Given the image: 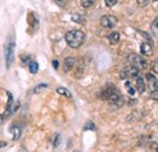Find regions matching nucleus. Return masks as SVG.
<instances>
[{"mask_svg": "<svg viewBox=\"0 0 158 152\" xmlns=\"http://www.w3.org/2000/svg\"><path fill=\"white\" fill-rule=\"evenodd\" d=\"M72 21H74L77 23H84L85 22V19H84V17L81 15H73L72 16Z\"/></svg>", "mask_w": 158, "mask_h": 152, "instance_id": "6ab92c4d", "label": "nucleus"}, {"mask_svg": "<svg viewBox=\"0 0 158 152\" xmlns=\"http://www.w3.org/2000/svg\"><path fill=\"white\" fill-rule=\"evenodd\" d=\"M96 1H98V0H81V1H80V4H81V6H83V7L89 9V7H91Z\"/></svg>", "mask_w": 158, "mask_h": 152, "instance_id": "a211bd4d", "label": "nucleus"}, {"mask_svg": "<svg viewBox=\"0 0 158 152\" xmlns=\"http://www.w3.org/2000/svg\"><path fill=\"white\" fill-rule=\"evenodd\" d=\"M140 70L133 67V66H127L125 68L122 70L120 72V78L122 79H128V78H134V77L139 76Z\"/></svg>", "mask_w": 158, "mask_h": 152, "instance_id": "20e7f679", "label": "nucleus"}, {"mask_svg": "<svg viewBox=\"0 0 158 152\" xmlns=\"http://www.w3.org/2000/svg\"><path fill=\"white\" fill-rule=\"evenodd\" d=\"M153 1H158V0H153Z\"/></svg>", "mask_w": 158, "mask_h": 152, "instance_id": "7c9ffc66", "label": "nucleus"}, {"mask_svg": "<svg viewBox=\"0 0 158 152\" xmlns=\"http://www.w3.org/2000/svg\"><path fill=\"white\" fill-rule=\"evenodd\" d=\"M128 62L130 63V66L138 68V70H146L147 68V61L146 58L138 54H130L128 56Z\"/></svg>", "mask_w": 158, "mask_h": 152, "instance_id": "f03ea898", "label": "nucleus"}, {"mask_svg": "<svg viewBox=\"0 0 158 152\" xmlns=\"http://www.w3.org/2000/svg\"><path fill=\"white\" fill-rule=\"evenodd\" d=\"M55 1H56L57 4H60V5H63V4H64L67 0H55Z\"/></svg>", "mask_w": 158, "mask_h": 152, "instance_id": "bb28decb", "label": "nucleus"}, {"mask_svg": "<svg viewBox=\"0 0 158 152\" xmlns=\"http://www.w3.org/2000/svg\"><path fill=\"white\" fill-rule=\"evenodd\" d=\"M135 89H136V91H138L139 94H142V93H145V90H146V87H145V80H143V78L141 76H136L135 77Z\"/></svg>", "mask_w": 158, "mask_h": 152, "instance_id": "1a4fd4ad", "label": "nucleus"}, {"mask_svg": "<svg viewBox=\"0 0 158 152\" xmlns=\"http://www.w3.org/2000/svg\"><path fill=\"white\" fill-rule=\"evenodd\" d=\"M56 91L59 93L60 95L66 96V97H68V99H71V97H72V94H71V91H69L68 89H66V88H62V87H60V88H57V90H56Z\"/></svg>", "mask_w": 158, "mask_h": 152, "instance_id": "2eb2a0df", "label": "nucleus"}, {"mask_svg": "<svg viewBox=\"0 0 158 152\" xmlns=\"http://www.w3.org/2000/svg\"><path fill=\"white\" fill-rule=\"evenodd\" d=\"M117 90V88L113 85V84H107L102 90H101V93H100V97L102 99V100H108V97L112 95L114 91Z\"/></svg>", "mask_w": 158, "mask_h": 152, "instance_id": "423d86ee", "label": "nucleus"}, {"mask_svg": "<svg viewBox=\"0 0 158 152\" xmlns=\"http://www.w3.org/2000/svg\"><path fill=\"white\" fill-rule=\"evenodd\" d=\"M14 43H10L5 46V62H6V67L10 68L14 60H15V53H14Z\"/></svg>", "mask_w": 158, "mask_h": 152, "instance_id": "7ed1b4c3", "label": "nucleus"}, {"mask_svg": "<svg viewBox=\"0 0 158 152\" xmlns=\"http://www.w3.org/2000/svg\"><path fill=\"white\" fill-rule=\"evenodd\" d=\"M138 1V5L140 7H145L146 5H148V1L150 0H136Z\"/></svg>", "mask_w": 158, "mask_h": 152, "instance_id": "b1692460", "label": "nucleus"}, {"mask_svg": "<svg viewBox=\"0 0 158 152\" xmlns=\"http://www.w3.org/2000/svg\"><path fill=\"white\" fill-rule=\"evenodd\" d=\"M4 146H6V142H4V141H0V147H4Z\"/></svg>", "mask_w": 158, "mask_h": 152, "instance_id": "cd10ccee", "label": "nucleus"}, {"mask_svg": "<svg viewBox=\"0 0 158 152\" xmlns=\"http://www.w3.org/2000/svg\"><path fill=\"white\" fill-rule=\"evenodd\" d=\"M74 66H76V58H73V57L64 58V61H63V68H64L66 72H69Z\"/></svg>", "mask_w": 158, "mask_h": 152, "instance_id": "9d476101", "label": "nucleus"}, {"mask_svg": "<svg viewBox=\"0 0 158 152\" xmlns=\"http://www.w3.org/2000/svg\"><path fill=\"white\" fill-rule=\"evenodd\" d=\"M84 130H95V125L93 122H88L85 125H84Z\"/></svg>", "mask_w": 158, "mask_h": 152, "instance_id": "aec40b11", "label": "nucleus"}, {"mask_svg": "<svg viewBox=\"0 0 158 152\" xmlns=\"http://www.w3.org/2000/svg\"><path fill=\"white\" fill-rule=\"evenodd\" d=\"M151 31H152L153 36L158 38V17L157 19H155V21L151 23Z\"/></svg>", "mask_w": 158, "mask_h": 152, "instance_id": "dca6fc26", "label": "nucleus"}, {"mask_svg": "<svg viewBox=\"0 0 158 152\" xmlns=\"http://www.w3.org/2000/svg\"><path fill=\"white\" fill-rule=\"evenodd\" d=\"M20 152H26V150H24V151H23V150H21V151Z\"/></svg>", "mask_w": 158, "mask_h": 152, "instance_id": "c756f323", "label": "nucleus"}, {"mask_svg": "<svg viewBox=\"0 0 158 152\" xmlns=\"http://www.w3.org/2000/svg\"><path fill=\"white\" fill-rule=\"evenodd\" d=\"M140 51H141V55L143 56H151L153 54V48L148 41H143L140 45Z\"/></svg>", "mask_w": 158, "mask_h": 152, "instance_id": "0eeeda50", "label": "nucleus"}, {"mask_svg": "<svg viewBox=\"0 0 158 152\" xmlns=\"http://www.w3.org/2000/svg\"><path fill=\"white\" fill-rule=\"evenodd\" d=\"M60 139H61V136H60V134H56L55 135V139H54V146L56 147V146H59L60 144Z\"/></svg>", "mask_w": 158, "mask_h": 152, "instance_id": "393cba45", "label": "nucleus"}, {"mask_svg": "<svg viewBox=\"0 0 158 152\" xmlns=\"http://www.w3.org/2000/svg\"><path fill=\"white\" fill-rule=\"evenodd\" d=\"M28 68H29V72H31L32 74H35V73L38 72V70H39V65H38V62H35V61H29Z\"/></svg>", "mask_w": 158, "mask_h": 152, "instance_id": "f8f14e48", "label": "nucleus"}, {"mask_svg": "<svg viewBox=\"0 0 158 152\" xmlns=\"http://www.w3.org/2000/svg\"><path fill=\"white\" fill-rule=\"evenodd\" d=\"M117 1H118V0H105V4H106V6L112 7V6H114V5L117 4Z\"/></svg>", "mask_w": 158, "mask_h": 152, "instance_id": "5701e85b", "label": "nucleus"}, {"mask_svg": "<svg viewBox=\"0 0 158 152\" xmlns=\"http://www.w3.org/2000/svg\"><path fill=\"white\" fill-rule=\"evenodd\" d=\"M119 39H120V34H119L118 32H112L110 36H108V40H110V43L111 44H118L119 43Z\"/></svg>", "mask_w": 158, "mask_h": 152, "instance_id": "9b49d317", "label": "nucleus"}, {"mask_svg": "<svg viewBox=\"0 0 158 152\" xmlns=\"http://www.w3.org/2000/svg\"><path fill=\"white\" fill-rule=\"evenodd\" d=\"M146 82H147V85H148V88L151 89V91H153V90H156L158 87V79L156 77L153 76L152 73H147L146 74Z\"/></svg>", "mask_w": 158, "mask_h": 152, "instance_id": "6e6552de", "label": "nucleus"}, {"mask_svg": "<svg viewBox=\"0 0 158 152\" xmlns=\"http://www.w3.org/2000/svg\"><path fill=\"white\" fill-rule=\"evenodd\" d=\"M125 89H127V91H128V94L130 96H134L135 95V87L131 84V82L130 80H127L125 82Z\"/></svg>", "mask_w": 158, "mask_h": 152, "instance_id": "ddd939ff", "label": "nucleus"}, {"mask_svg": "<svg viewBox=\"0 0 158 152\" xmlns=\"http://www.w3.org/2000/svg\"><path fill=\"white\" fill-rule=\"evenodd\" d=\"M2 122V117H1V114H0V123Z\"/></svg>", "mask_w": 158, "mask_h": 152, "instance_id": "c85d7f7f", "label": "nucleus"}, {"mask_svg": "<svg viewBox=\"0 0 158 152\" xmlns=\"http://www.w3.org/2000/svg\"><path fill=\"white\" fill-rule=\"evenodd\" d=\"M73 152H79V151H73Z\"/></svg>", "mask_w": 158, "mask_h": 152, "instance_id": "2f4dec72", "label": "nucleus"}, {"mask_svg": "<svg viewBox=\"0 0 158 152\" xmlns=\"http://www.w3.org/2000/svg\"><path fill=\"white\" fill-rule=\"evenodd\" d=\"M151 68H152V71H153L155 73H158V58H157V60H155V61L152 62Z\"/></svg>", "mask_w": 158, "mask_h": 152, "instance_id": "412c9836", "label": "nucleus"}, {"mask_svg": "<svg viewBox=\"0 0 158 152\" xmlns=\"http://www.w3.org/2000/svg\"><path fill=\"white\" fill-rule=\"evenodd\" d=\"M48 88V84H45V83H40V84H38L35 88H34V94H40V93H43L45 89Z\"/></svg>", "mask_w": 158, "mask_h": 152, "instance_id": "f3484780", "label": "nucleus"}, {"mask_svg": "<svg viewBox=\"0 0 158 152\" xmlns=\"http://www.w3.org/2000/svg\"><path fill=\"white\" fill-rule=\"evenodd\" d=\"M157 152H158V149H157Z\"/></svg>", "mask_w": 158, "mask_h": 152, "instance_id": "473e14b6", "label": "nucleus"}, {"mask_svg": "<svg viewBox=\"0 0 158 152\" xmlns=\"http://www.w3.org/2000/svg\"><path fill=\"white\" fill-rule=\"evenodd\" d=\"M64 39L67 41V44L73 48V49H78L83 45L84 40H85V34L83 31H79V29H73V31H69L66 33Z\"/></svg>", "mask_w": 158, "mask_h": 152, "instance_id": "f257e3e1", "label": "nucleus"}, {"mask_svg": "<svg viewBox=\"0 0 158 152\" xmlns=\"http://www.w3.org/2000/svg\"><path fill=\"white\" fill-rule=\"evenodd\" d=\"M100 22H101V26L105 28H113L117 23V17H114L112 15H105V16H102Z\"/></svg>", "mask_w": 158, "mask_h": 152, "instance_id": "39448f33", "label": "nucleus"}, {"mask_svg": "<svg viewBox=\"0 0 158 152\" xmlns=\"http://www.w3.org/2000/svg\"><path fill=\"white\" fill-rule=\"evenodd\" d=\"M150 97L152 99V100H156L158 101V87L156 90H153V91H151V94H150Z\"/></svg>", "mask_w": 158, "mask_h": 152, "instance_id": "4be33fe9", "label": "nucleus"}, {"mask_svg": "<svg viewBox=\"0 0 158 152\" xmlns=\"http://www.w3.org/2000/svg\"><path fill=\"white\" fill-rule=\"evenodd\" d=\"M52 66H54V68H56V70H57V68H59V61L54 60V61H52Z\"/></svg>", "mask_w": 158, "mask_h": 152, "instance_id": "a878e982", "label": "nucleus"}, {"mask_svg": "<svg viewBox=\"0 0 158 152\" xmlns=\"http://www.w3.org/2000/svg\"><path fill=\"white\" fill-rule=\"evenodd\" d=\"M10 130L12 132V139L14 140H17V139H20V136H21V129L17 127V125H12L11 128H10Z\"/></svg>", "mask_w": 158, "mask_h": 152, "instance_id": "4468645a", "label": "nucleus"}]
</instances>
